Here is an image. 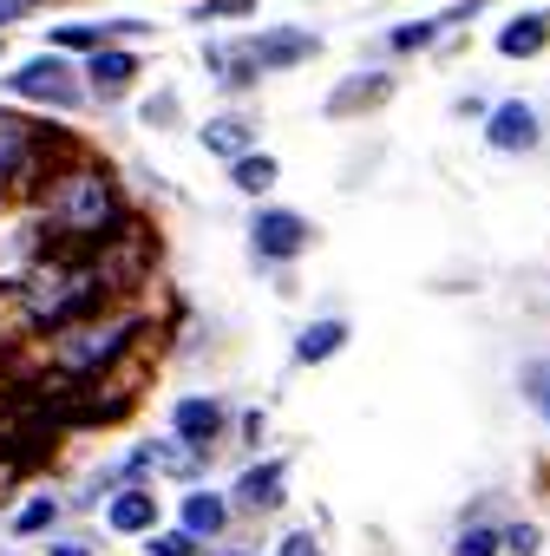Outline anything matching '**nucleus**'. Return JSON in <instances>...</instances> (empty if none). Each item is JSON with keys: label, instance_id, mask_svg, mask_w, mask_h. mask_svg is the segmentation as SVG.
<instances>
[{"label": "nucleus", "instance_id": "obj_1", "mask_svg": "<svg viewBox=\"0 0 550 556\" xmlns=\"http://www.w3.org/2000/svg\"><path fill=\"white\" fill-rule=\"evenodd\" d=\"M27 203H34V229H40L47 249H99L138 216L125 184H118V170L105 157L79 151V144L40 177V190Z\"/></svg>", "mask_w": 550, "mask_h": 556}, {"label": "nucleus", "instance_id": "obj_2", "mask_svg": "<svg viewBox=\"0 0 550 556\" xmlns=\"http://www.w3.org/2000/svg\"><path fill=\"white\" fill-rule=\"evenodd\" d=\"M112 282L92 262V249H40L14 282H8V308H14V341H40L60 334L99 308H112Z\"/></svg>", "mask_w": 550, "mask_h": 556}, {"label": "nucleus", "instance_id": "obj_3", "mask_svg": "<svg viewBox=\"0 0 550 556\" xmlns=\"http://www.w3.org/2000/svg\"><path fill=\"white\" fill-rule=\"evenodd\" d=\"M151 328H158L151 302H112V308H99V315H86L60 334H40L34 354H40V374H53L66 387H99L105 374H118L125 361H138L151 348Z\"/></svg>", "mask_w": 550, "mask_h": 556}, {"label": "nucleus", "instance_id": "obj_4", "mask_svg": "<svg viewBox=\"0 0 550 556\" xmlns=\"http://www.w3.org/2000/svg\"><path fill=\"white\" fill-rule=\"evenodd\" d=\"M0 92H8L14 105H40V112H86L92 105L86 66L73 53H53V47H40L34 60H21V66L0 73Z\"/></svg>", "mask_w": 550, "mask_h": 556}, {"label": "nucleus", "instance_id": "obj_5", "mask_svg": "<svg viewBox=\"0 0 550 556\" xmlns=\"http://www.w3.org/2000/svg\"><path fill=\"white\" fill-rule=\"evenodd\" d=\"M73 144H79V138H60V131L34 125L27 112L0 105V190L34 197V190H40V177H47V170H53Z\"/></svg>", "mask_w": 550, "mask_h": 556}, {"label": "nucleus", "instance_id": "obj_6", "mask_svg": "<svg viewBox=\"0 0 550 556\" xmlns=\"http://www.w3.org/2000/svg\"><path fill=\"white\" fill-rule=\"evenodd\" d=\"M315 249V223L296 203H255L249 210V262L268 275H289Z\"/></svg>", "mask_w": 550, "mask_h": 556}, {"label": "nucleus", "instance_id": "obj_7", "mask_svg": "<svg viewBox=\"0 0 550 556\" xmlns=\"http://www.w3.org/2000/svg\"><path fill=\"white\" fill-rule=\"evenodd\" d=\"M158 255H164V249H158V229H151L145 216H132L112 242L92 249V262L105 268V282H112L118 302H145V289L158 282Z\"/></svg>", "mask_w": 550, "mask_h": 556}, {"label": "nucleus", "instance_id": "obj_8", "mask_svg": "<svg viewBox=\"0 0 550 556\" xmlns=\"http://www.w3.org/2000/svg\"><path fill=\"white\" fill-rule=\"evenodd\" d=\"M164 432H177L184 445H197L203 458H223L229 432H236V400L203 387V393H177L171 413H164Z\"/></svg>", "mask_w": 550, "mask_h": 556}, {"label": "nucleus", "instance_id": "obj_9", "mask_svg": "<svg viewBox=\"0 0 550 556\" xmlns=\"http://www.w3.org/2000/svg\"><path fill=\"white\" fill-rule=\"evenodd\" d=\"M289 471H296L289 452H255V458L229 478V504H236V517H242V523L283 517V510H289Z\"/></svg>", "mask_w": 550, "mask_h": 556}, {"label": "nucleus", "instance_id": "obj_10", "mask_svg": "<svg viewBox=\"0 0 550 556\" xmlns=\"http://www.w3.org/2000/svg\"><path fill=\"white\" fill-rule=\"evenodd\" d=\"M478 138H485V151L491 157H537L543 144H550V118H543V105L537 99H498L491 105V118L478 125Z\"/></svg>", "mask_w": 550, "mask_h": 556}, {"label": "nucleus", "instance_id": "obj_11", "mask_svg": "<svg viewBox=\"0 0 550 556\" xmlns=\"http://www.w3.org/2000/svg\"><path fill=\"white\" fill-rule=\"evenodd\" d=\"M242 47H249V60H255V73H262V79L302 73L309 60H322V53H328V40H322L315 27H302V21H275V27H262V34H242Z\"/></svg>", "mask_w": 550, "mask_h": 556}, {"label": "nucleus", "instance_id": "obj_12", "mask_svg": "<svg viewBox=\"0 0 550 556\" xmlns=\"http://www.w3.org/2000/svg\"><path fill=\"white\" fill-rule=\"evenodd\" d=\"M393 92H400V73H393L387 60H361V66L341 73V86L322 99V118H328V125H354V118L393 105Z\"/></svg>", "mask_w": 550, "mask_h": 556}, {"label": "nucleus", "instance_id": "obj_13", "mask_svg": "<svg viewBox=\"0 0 550 556\" xmlns=\"http://www.w3.org/2000/svg\"><path fill=\"white\" fill-rule=\"evenodd\" d=\"M171 523H184L197 543H210V549H216V543H229V536H236V523H242V517H236V504H229V484L216 491V484L203 478V484H184V491H177Z\"/></svg>", "mask_w": 550, "mask_h": 556}, {"label": "nucleus", "instance_id": "obj_14", "mask_svg": "<svg viewBox=\"0 0 550 556\" xmlns=\"http://www.w3.org/2000/svg\"><path fill=\"white\" fill-rule=\"evenodd\" d=\"M164 523V484H125V491H112L105 497V510H99V530L105 536H118V543H145L151 530Z\"/></svg>", "mask_w": 550, "mask_h": 556}, {"label": "nucleus", "instance_id": "obj_15", "mask_svg": "<svg viewBox=\"0 0 550 556\" xmlns=\"http://www.w3.org/2000/svg\"><path fill=\"white\" fill-rule=\"evenodd\" d=\"M348 348H354V321H348L341 308H328V315H309V321L296 328V341H289V367L315 374V367H335Z\"/></svg>", "mask_w": 550, "mask_h": 556}, {"label": "nucleus", "instance_id": "obj_16", "mask_svg": "<svg viewBox=\"0 0 550 556\" xmlns=\"http://www.w3.org/2000/svg\"><path fill=\"white\" fill-rule=\"evenodd\" d=\"M491 53H498L504 66H530V60H543V53H550V0L504 14L498 34H491Z\"/></svg>", "mask_w": 550, "mask_h": 556}, {"label": "nucleus", "instance_id": "obj_17", "mask_svg": "<svg viewBox=\"0 0 550 556\" xmlns=\"http://www.w3.org/2000/svg\"><path fill=\"white\" fill-rule=\"evenodd\" d=\"M145 465H151V484H177V491H184V484H203L216 458H203V452L184 445L177 432H151V439H145Z\"/></svg>", "mask_w": 550, "mask_h": 556}, {"label": "nucleus", "instance_id": "obj_18", "mask_svg": "<svg viewBox=\"0 0 550 556\" xmlns=\"http://www.w3.org/2000/svg\"><path fill=\"white\" fill-rule=\"evenodd\" d=\"M86 66V86H92V105H125L132 99V86H138V73H145V60L132 53V47H99L92 60H79Z\"/></svg>", "mask_w": 550, "mask_h": 556}, {"label": "nucleus", "instance_id": "obj_19", "mask_svg": "<svg viewBox=\"0 0 550 556\" xmlns=\"http://www.w3.org/2000/svg\"><path fill=\"white\" fill-rule=\"evenodd\" d=\"M73 510H66V491H27L14 510H8V543H47L53 530H66Z\"/></svg>", "mask_w": 550, "mask_h": 556}, {"label": "nucleus", "instance_id": "obj_20", "mask_svg": "<svg viewBox=\"0 0 550 556\" xmlns=\"http://www.w3.org/2000/svg\"><path fill=\"white\" fill-rule=\"evenodd\" d=\"M452 34L439 27V14H420V21H393L380 40H374V60H387V66H400V60H426V53H439Z\"/></svg>", "mask_w": 550, "mask_h": 556}, {"label": "nucleus", "instance_id": "obj_21", "mask_svg": "<svg viewBox=\"0 0 550 556\" xmlns=\"http://www.w3.org/2000/svg\"><path fill=\"white\" fill-rule=\"evenodd\" d=\"M203 73H210V86L229 92V99H242V92L262 86V73H255V60H249L242 40H203Z\"/></svg>", "mask_w": 550, "mask_h": 556}, {"label": "nucleus", "instance_id": "obj_22", "mask_svg": "<svg viewBox=\"0 0 550 556\" xmlns=\"http://www.w3.org/2000/svg\"><path fill=\"white\" fill-rule=\"evenodd\" d=\"M197 144H203L216 164H236L242 151H255V144H262V125H255L249 112H210V118L197 125Z\"/></svg>", "mask_w": 550, "mask_h": 556}, {"label": "nucleus", "instance_id": "obj_23", "mask_svg": "<svg viewBox=\"0 0 550 556\" xmlns=\"http://www.w3.org/2000/svg\"><path fill=\"white\" fill-rule=\"evenodd\" d=\"M275 184H283V157H275V151H242L236 164H229V190L236 197H249V203H268L275 197Z\"/></svg>", "mask_w": 550, "mask_h": 556}, {"label": "nucleus", "instance_id": "obj_24", "mask_svg": "<svg viewBox=\"0 0 550 556\" xmlns=\"http://www.w3.org/2000/svg\"><path fill=\"white\" fill-rule=\"evenodd\" d=\"M446 556H504V523L452 517V530H446Z\"/></svg>", "mask_w": 550, "mask_h": 556}, {"label": "nucleus", "instance_id": "obj_25", "mask_svg": "<svg viewBox=\"0 0 550 556\" xmlns=\"http://www.w3.org/2000/svg\"><path fill=\"white\" fill-rule=\"evenodd\" d=\"M511 387H517V400L543 419V432H550V354H524L517 367H511Z\"/></svg>", "mask_w": 550, "mask_h": 556}, {"label": "nucleus", "instance_id": "obj_26", "mask_svg": "<svg viewBox=\"0 0 550 556\" xmlns=\"http://www.w3.org/2000/svg\"><path fill=\"white\" fill-rule=\"evenodd\" d=\"M47 47L53 53H73V60H92L99 47H112V34H105V21H53L47 27Z\"/></svg>", "mask_w": 550, "mask_h": 556}, {"label": "nucleus", "instance_id": "obj_27", "mask_svg": "<svg viewBox=\"0 0 550 556\" xmlns=\"http://www.w3.org/2000/svg\"><path fill=\"white\" fill-rule=\"evenodd\" d=\"M138 556H210V543H197L184 523H158V530L138 543Z\"/></svg>", "mask_w": 550, "mask_h": 556}, {"label": "nucleus", "instance_id": "obj_28", "mask_svg": "<svg viewBox=\"0 0 550 556\" xmlns=\"http://www.w3.org/2000/svg\"><path fill=\"white\" fill-rule=\"evenodd\" d=\"M138 125H145V131H177V125H184V99H177V86H158V92L138 105Z\"/></svg>", "mask_w": 550, "mask_h": 556}, {"label": "nucleus", "instance_id": "obj_29", "mask_svg": "<svg viewBox=\"0 0 550 556\" xmlns=\"http://www.w3.org/2000/svg\"><path fill=\"white\" fill-rule=\"evenodd\" d=\"M504 556H543V523L537 517H504Z\"/></svg>", "mask_w": 550, "mask_h": 556}, {"label": "nucleus", "instance_id": "obj_30", "mask_svg": "<svg viewBox=\"0 0 550 556\" xmlns=\"http://www.w3.org/2000/svg\"><path fill=\"white\" fill-rule=\"evenodd\" d=\"M262 439H268V406H236V432H229V445H242V452L255 458Z\"/></svg>", "mask_w": 550, "mask_h": 556}, {"label": "nucleus", "instance_id": "obj_31", "mask_svg": "<svg viewBox=\"0 0 550 556\" xmlns=\"http://www.w3.org/2000/svg\"><path fill=\"white\" fill-rule=\"evenodd\" d=\"M275 556H328L322 523H296V530H283V536H275Z\"/></svg>", "mask_w": 550, "mask_h": 556}, {"label": "nucleus", "instance_id": "obj_32", "mask_svg": "<svg viewBox=\"0 0 550 556\" xmlns=\"http://www.w3.org/2000/svg\"><path fill=\"white\" fill-rule=\"evenodd\" d=\"M459 517H485V523H504V517H517V504H511V491H478V497H465V504H459Z\"/></svg>", "mask_w": 550, "mask_h": 556}, {"label": "nucleus", "instance_id": "obj_33", "mask_svg": "<svg viewBox=\"0 0 550 556\" xmlns=\"http://www.w3.org/2000/svg\"><path fill=\"white\" fill-rule=\"evenodd\" d=\"M40 556H99V536H92V530H73V523H66V530H53V536L40 543Z\"/></svg>", "mask_w": 550, "mask_h": 556}, {"label": "nucleus", "instance_id": "obj_34", "mask_svg": "<svg viewBox=\"0 0 550 556\" xmlns=\"http://www.w3.org/2000/svg\"><path fill=\"white\" fill-rule=\"evenodd\" d=\"M255 14V0H190V21L210 27V21H249Z\"/></svg>", "mask_w": 550, "mask_h": 556}, {"label": "nucleus", "instance_id": "obj_35", "mask_svg": "<svg viewBox=\"0 0 550 556\" xmlns=\"http://www.w3.org/2000/svg\"><path fill=\"white\" fill-rule=\"evenodd\" d=\"M491 105H498V99L472 86V92H459V99H452V118H459V125H485V118H491Z\"/></svg>", "mask_w": 550, "mask_h": 556}, {"label": "nucleus", "instance_id": "obj_36", "mask_svg": "<svg viewBox=\"0 0 550 556\" xmlns=\"http://www.w3.org/2000/svg\"><path fill=\"white\" fill-rule=\"evenodd\" d=\"M485 8H491V0H452V8H439V27L446 34H465L472 21H485Z\"/></svg>", "mask_w": 550, "mask_h": 556}, {"label": "nucleus", "instance_id": "obj_37", "mask_svg": "<svg viewBox=\"0 0 550 556\" xmlns=\"http://www.w3.org/2000/svg\"><path fill=\"white\" fill-rule=\"evenodd\" d=\"M210 556H255V549H249V543H216Z\"/></svg>", "mask_w": 550, "mask_h": 556}, {"label": "nucleus", "instance_id": "obj_38", "mask_svg": "<svg viewBox=\"0 0 550 556\" xmlns=\"http://www.w3.org/2000/svg\"><path fill=\"white\" fill-rule=\"evenodd\" d=\"M0 556H27V549H0Z\"/></svg>", "mask_w": 550, "mask_h": 556}]
</instances>
